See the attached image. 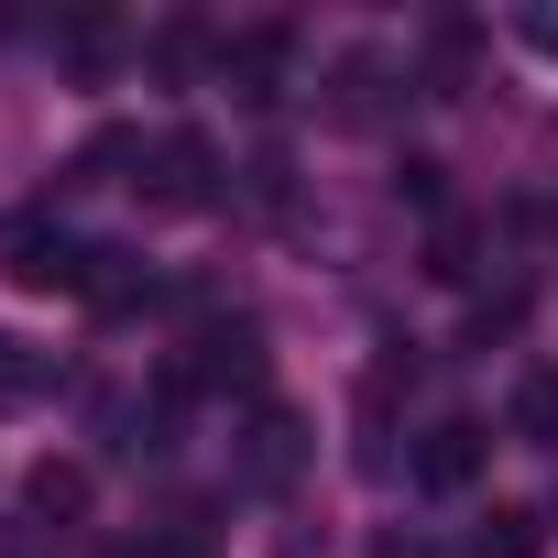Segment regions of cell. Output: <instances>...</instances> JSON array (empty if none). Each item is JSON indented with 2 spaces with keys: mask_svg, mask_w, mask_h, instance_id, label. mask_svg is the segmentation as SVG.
Segmentation results:
<instances>
[{
  "mask_svg": "<svg viewBox=\"0 0 558 558\" xmlns=\"http://www.w3.org/2000/svg\"><path fill=\"white\" fill-rule=\"evenodd\" d=\"M0 241H12V286H34V296H77L88 286V241H66L45 208H23Z\"/></svg>",
  "mask_w": 558,
  "mask_h": 558,
  "instance_id": "6da1fadb",
  "label": "cell"
},
{
  "mask_svg": "<svg viewBox=\"0 0 558 558\" xmlns=\"http://www.w3.org/2000/svg\"><path fill=\"white\" fill-rule=\"evenodd\" d=\"M143 175H154V186H143L154 208H208V197H219V143L175 121V132H165V143L143 154Z\"/></svg>",
  "mask_w": 558,
  "mask_h": 558,
  "instance_id": "7a4b0ae2",
  "label": "cell"
},
{
  "mask_svg": "<svg viewBox=\"0 0 558 558\" xmlns=\"http://www.w3.org/2000/svg\"><path fill=\"white\" fill-rule=\"evenodd\" d=\"M286 66H296V34H286V23H252V34H230V45H219V77H230L252 110L286 99Z\"/></svg>",
  "mask_w": 558,
  "mask_h": 558,
  "instance_id": "3957f363",
  "label": "cell"
},
{
  "mask_svg": "<svg viewBox=\"0 0 558 558\" xmlns=\"http://www.w3.org/2000/svg\"><path fill=\"white\" fill-rule=\"evenodd\" d=\"M482 449H493V427H482V416H438V427H427V449H416V482H427V493H460V482L482 471Z\"/></svg>",
  "mask_w": 558,
  "mask_h": 558,
  "instance_id": "277c9868",
  "label": "cell"
},
{
  "mask_svg": "<svg viewBox=\"0 0 558 558\" xmlns=\"http://www.w3.org/2000/svg\"><path fill=\"white\" fill-rule=\"evenodd\" d=\"M186 384H263V329H252V318L208 329V340H197V362H186Z\"/></svg>",
  "mask_w": 558,
  "mask_h": 558,
  "instance_id": "5b68a950",
  "label": "cell"
},
{
  "mask_svg": "<svg viewBox=\"0 0 558 558\" xmlns=\"http://www.w3.org/2000/svg\"><path fill=\"white\" fill-rule=\"evenodd\" d=\"M296 460H307V427H296L286 405H263V416H252V449H241V482H263V493H274Z\"/></svg>",
  "mask_w": 558,
  "mask_h": 558,
  "instance_id": "8992f818",
  "label": "cell"
},
{
  "mask_svg": "<svg viewBox=\"0 0 558 558\" xmlns=\"http://www.w3.org/2000/svg\"><path fill=\"white\" fill-rule=\"evenodd\" d=\"M45 384H56V351H34L23 329H0V416L45 405Z\"/></svg>",
  "mask_w": 558,
  "mask_h": 558,
  "instance_id": "52a82bcc",
  "label": "cell"
},
{
  "mask_svg": "<svg viewBox=\"0 0 558 558\" xmlns=\"http://www.w3.org/2000/svg\"><path fill=\"white\" fill-rule=\"evenodd\" d=\"M77 296H88L99 318H121V307H143V296H154V274H143L132 252H110V241H99V252H88V286H77Z\"/></svg>",
  "mask_w": 558,
  "mask_h": 558,
  "instance_id": "ba28073f",
  "label": "cell"
},
{
  "mask_svg": "<svg viewBox=\"0 0 558 558\" xmlns=\"http://www.w3.org/2000/svg\"><path fill=\"white\" fill-rule=\"evenodd\" d=\"M536 547H547V514H536V504H493L460 558H536Z\"/></svg>",
  "mask_w": 558,
  "mask_h": 558,
  "instance_id": "9c48e42d",
  "label": "cell"
},
{
  "mask_svg": "<svg viewBox=\"0 0 558 558\" xmlns=\"http://www.w3.org/2000/svg\"><path fill=\"white\" fill-rule=\"evenodd\" d=\"M504 427H514V438H536V449H558V362L514 384V405H504Z\"/></svg>",
  "mask_w": 558,
  "mask_h": 558,
  "instance_id": "30bf717a",
  "label": "cell"
},
{
  "mask_svg": "<svg viewBox=\"0 0 558 558\" xmlns=\"http://www.w3.org/2000/svg\"><path fill=\"white\" fill-rule=\"evenodd\" d=\"M23 504H34L45 525H66V514H88V471H77V460H45V471L23 482Z\"/></svg>",
  "mask_w": 558,
  "mask_h": 558,
  "instance_id": "8fae6325",
  "label": "cell"
},
{
  "mask_svg": "<svg viewBox=\"0 0 558 558\" xmlns=\"http://www.w3.org/2000/svg\"><path fill=\"white\" fill-rule=\"evenodd\" d=\"M384 77H395L384 56H340V99H329V110H340V121H384Z\"/></svg>",
  "mask_w": 558,
  "mask_h": 558,
  "instance_id": "7c38bea8",
  "label": "cell"
},
{
  "mask_svg": "<svg viewBox=\"0 0 558 558\" xmlns=\"http://www.w3.org/2000/svg\"><path fill=\"white\" fill-rule=\"evenodd\" d=\"M143 154H154L143 132H99V143L66 165V186H121V165H143Z\"/></svg>",
  "mask_w": 558,
  "mask_h": 558,
  "instance_id": "4fadbf2b",
  "label": "cell"
},
{
  "mask_svg": "<svg viewBox=\"0 0 558 558\" xmlns=\"http://www.w3.org/2000/svg\"><path fill=\"white\" fill-rule=\"evenodd\" d=\"M143 56H154V77H197V66H208L219 45H208L197 23H154V45H143Z\"/></svg>",
  "mask_w": 558,
  "mask_h": 558,
  "instance_id": "5bb4252c",
  "label": "cell"
},
{
  "mask_svg": "<svg viewBox=\"0 0 558 558\" xmlns=\"http://www.w3.org/2000/svg\"><path fill=\"white\" fill-rule=\"evenodd\" d=\"M514 318H525V286H493V296L471 307V340H514Z\"/></svg>",
  "mask_w": 558,
  "mask_h": 558,
  "instance_id": "9a60e30c",
  "label": "cell"
},
{
  "mask_svg": "<svg viewBox=\"0 0 558 558\" xmlns=\"http://www.w3.org/2000/svg\"><path fill=\"white\" fill-rule=\"evenodd\" d=\"M427 274H449V286H471V274H482V263H471V230H438V263H427Z\"/></svg>",
  "mask_w": 558,
  "mask_h": 558,
  "instance_id": "2e32d148",
  "label": "cell"
},
{
  "mask_svg": "<svg viewBox=\"0 0 558 558\" xmlns=\"http://www.w3.org/2000/svg\"><path fill=\"white\" fill-rule=\"evenodd\" d=\"M514 34H525L536 56H558V12H514Z\"/></svg>",
  "mask_w": 558,
  "mask_h": 558,
  "instance_id": "e0dca14e",
  "label": "cell"
}]
</instances>
